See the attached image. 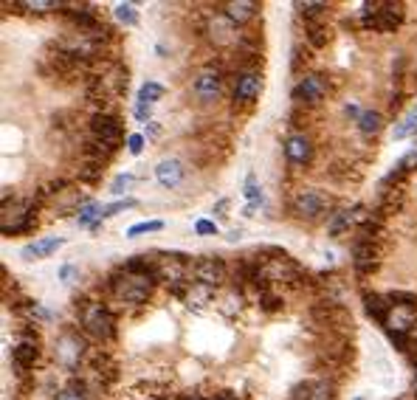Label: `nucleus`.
I'll return each mask as SVG.
<instances>
[{
    "label": "nucleus",
    "mask_w": 417,
    "mask_h": 400,
    "mask_svg": "<svg viewBox=\"0 0 417 400\" xmlns=\"http://www.w3.org/2000/svg\"><path fill=\"white\" fill-rule=\"evenodd\" d=\"M110 288H113L116 299L138 305V302H144L152 293V268L147 262H130L121 274L113 276Z\"/></svg>",
    "instance_id": "obj_1"
},
{
    "label": "nucleus",
    "mask_w": 417,
    "mask_h": 400,
    "mask_svg": "<svg viewBox=\"0 0 417 400\" xmlns=\"http://www.w3.org/2000/svg\"><path fill=\"white\" fill-rule=\"evenodd\" d=\"M403 20L400 4H366L364 6V26H372L375 32H395Z\"/></svg>",
    "instance_id": "obj_2"
},
{
    "label": "nucleus",
    "mask_w": 417,
    "mask_h": 400,
    "mask_svg": "<svg viewBox=\"0 0 417 400\" xmlns=\"http://www.w3.org/2000/svg\"><path fill=\"white\" fill-rule=\"evenodd\" d=\"M150 268H152V276H158V279H164L169 285H180L192 274V265L186 262L183 254H158Z\"/></svg>",
    "instance_id": "obj_3"
},
{
    "label": "nucleus",
    "mask_w": 417,
    "mask_h": 400,
    "mask_svg": "<svg viewBox=\"0 0 417 400\" xmlns=\"http://www.w3.org/2000/svg\"><path fill=\"white\" fill-rule=\"evenodd\" d=\"M383 324H386V330L392 333V335H406L414 324H417V310H414V305L411 302H395V296H392V305H389V310H386V316H383Z\"/></svg>",
    "instance_id": "obj_4"
},
{
    "label": "nucleus",
    "mask_w": 417,
    "mask_h": 400,
    "mask_svg": "<svg viewBox=\"0 0 417 400\" xmlns=\"http://www.w3.org/2000/svg\"><path fill=\"white\" fill-rule=\"evenodd\" d=\"M82 327H85L93 338H110V335H113V319H110V313H107L102 305H96V302H91V305L82 307Z\"/></svg>",
    "instance_id": "obj_5"
},
{
    "label": "nucleus",
    "mask_w": 417,
    "mask_h": 400,
    "mask_svg": "<svg viewBox=\"0 0 417 400\" xmlns=\"http://www.w3.org/2000/svg\"><path fill=\"white\" fill-rule=\"evenodd\" d=\"M293 209H296L299 218H305V220H316V218L324 215V209H327V197H324L322 192H316V189H305V192L296 194Z\"/></svg>",
    "instance_id": "obj_6"
},
{
    "label": "nucleus",
    "mask_w": 417,
    "mask_h": 400,
    "mask_svg": "<svg viewBox=\"0 0 417 400\" xmlns=\"http://www.w3.org/2000/svg\"><path fill=\"white\" fill-rule=\"evenodd\" d=\"M324 96H327V79L319 76V74L305 76V79L293 88V99H296V102H305V105H316V102H322Z\"/></svg>",
    "instance_id": "obj_7"
},
{
    "label": "nucleus",
    "mask_w": 417,
    "mask_h": 400,
    "mask_svg": "<svg viewBox=\"0 0 417 400\" xmlns=\"http://www.w3.org/2000/svg\"><path fill=\"white\" fill-rule=\"evenodd\" d=\"M91 127H93V135H96L107 149H113V147L121 144L124 130H121V121H119V119H113V116H96Z\"/></svg>",
    "instance_id": "obj_8"
},
{
    "label": "nucleus",
    "mask_w": 417,
    "mask_h": 400,
    "mask_svg": "<svg viewBox=\"0 0 417 400\" xmlns=\"http://www.w3.org/2000/svg\"><path fill=\"white\" fill-rule=\"evenodd\" d=\"M192 274H194V282H200V285H220L223 279H226V265L220 262V260H197L194 265H192Z\"/></svg>",
    "instance_id": "obj_9"
},
{
    "label": "nucleus",
    "mask_w": 417,
    "mask_h": 400,
    "mask_svg": "<svg viewBox=\"0 0 417 400\" xmlns=\"http://www.w3.org/2000/svg\"><path fill=\"white\" fill-rule=\"evenodd\" d=\"M82 352H85V344H82V338L74 335V333H65V335L57 341V361H60L62 366H68V369L79 366Z\"/></svg>",
    "instance_id": "obj_10"
},
{
    "label": "nucleus",
    "mask_w": 417,
    "mask_h": 400,
    "mask_svg": "<svg viewBox=\"0 0 417 400\" xmlns=\"http://www.w3.org/2000/svg\"><path fill=\"white\" fill-rule=\"evenodd\" d=\"M220 88H223V79H220V74L212 71V68L200 71L197 79H194V93H197L200 102H215V99L220 96Z\"/></svg>",
    "instance_id": "obj_11"
},
{
    "label": "nucleus",
    "mask_w": 417,
    "mask_h": 400,
    "mask_svg": "<svg viewBox=\"0 0 417 400\" xmlns=\"http://www.w3.org/2000/svg\"><path fill=\"white\" fill-rule=\"evenodd\" d=\"M333 386L327 380H302L293 386L291 400H330Z\"/></svg>",
    "instance_id": "obj_12"
},
{
    "label": "nucleus",
    "mask_w": 417,
    "mask_h": 400,
    "mask_svg": "<svg viewBox=\"0 0 417 400\" xmlns=\"http://www.w3.org/2000/svg\"><path fill=\"white\" fill-rule=\"evenodd\" d=\"M161 96H164V88H161L158 82H147V85H141V91H138V102H135V116H138V121H147V119H150V110H152V105H155Z\"/></svg>",
    "instance_id": "obj_13"
},
{
    "label": "nucleus",
    "mask_w": 417,
    "mask_h": 400,
    "mask_svg": "<svg viewBox=\"0 0 417 400\" xmlns=\"http://www.w3.org/2000/svg\"><path fill=\"white\" fill-rule=\"evenodd\" d=\"M29 206L26 204H18V206H6L4 209V218H0V229H4L6 234L12 232H20V229H26V223H29Z\"/></svg>",
    "instance_id": "obj_14"
},
{
    "label": "nucleus",
    "mask_w": 417,
    "mask_h": 400,
    "mask_svg": "<svg viewBox=\"0 0 417 400\" xmlns=\"http://www.w3.org/2000/svg\"><path fill=\"white\" fill-rule=\"evenodd\" d=\"M260 88H263L260 74L246 71V74H240V79H237V85H234V99H237V102H251V99H257Z\"/></svg>",
    "instance_id": "obj_15"
},
{
    "label": "nucleus",
    "mask_w": 417,
    "mask_h": 400,
    "mask_svg": "<svg viewBox=\"0 0 417 400\" xmlns=\"http://www.w3.org/2000/svg\"><path fill=\"white\" fill-rule=\"evenodd\" d=\"M257 4L254 0H232V4H226V18L234 23V26H243L249 23L254 15H257Z\"/></svg>",
    "instance_id": "obj_16"
},
{
    "label": "nucleus",
    "mask_w": 417,
    "mask_h": 400,
    "mask_svg": "<svg viewBox=\"0 0 417 400\" xmlns=\"http://www.w3.org/2000/svg\"><path fill=\"white\" fill-rule=\"evenodd\" d=\"M285 155H288V161H293V164H307V161L313 158V147H310V141H307L305 135H291V138L285 141Z\"/></svg>",
    "instance_id": "obj_17"
},
{
    "label": "nucleus",
    "mask_w": 417,
    "mask_h": 400,
    "mask_svg": "<svg viewBox=\"0 0 417 400\" xmlns=\"http://www.w3.org/2000/svg\"><path fill=\"white\" fill-rule=\"evenodd\" d=\"M155 178H158V183H161V186H166V189L178 186V183H180V178H183V166H180V161H175V158L161 161V164L155 166Z\"/></svg>",
    "instance_id": "obj_18"
},
{
    "label": "nucleus",
    "mask_w": 417,
    "mask_h": 400,
    "mask_svg": "<svg viewBox=\"0 0 417 400\" xmlns=\"http://www.w3.org/2000/svg\"><path fill=\"white\" fill-rule=\"evenodd\" d=\"M62 243H65L62 237H46V240H37V243H32V246L23 248V260H43V257L54 254Z\"/></svg>",
    "instance_id": "obj_19"
},
{
    "label": "nucleus",
    "mask_w": 417,
    "mask_h": 400,
    "mask_svg": "<svg viewBox=\"0 0 417 400\" xmlns=\"http://www.w3.org/2000/svg\"><path fill=\"white\" fill-rule=\"evenodd\" d=\"M183 299H186V305H189L192 310H203V307H206V302H212V288L194 282Z\"/></svg>",
    "instance_id": "obj_20"
},
{
    "label": "nucleus",
    "mask_w": 417,
    "mask_h": 400,
    "mask_svg": "<svg viewBox=\"0 0 417 400\" xmlns=\"http://www.w3.org/2000/svg\"><path fill=\"white\" fill-rule=\"evenodd\" d=\"M414 133H417V102L409 107V113L400 119V124L395 127L392 135H395L397 141H403V138H409V135H414Z\"/></svg>",
    "instance_id": "obj_21"
},
{
    "label": "nucleus",
    "mask_w": 417,
    "mask_h": 400,
    "mask_svg": "<svg viewBox=\"0 0 417 400\" xmlns=\"http://www.w3.org/2000/svg\"><path fill=\"white\" fill-rule=\"evenodd\" d=\"M12 358H15V364H18L20 369H26V366L34 364V358H37V347H34L32 341H20V344L15 347V352H12Z\"/></svg>",
    "instance_id": "obj_22"
},
{
    "label": "nucleus",
    "mask_w": 417,
    "mask_h": 400,
    "mask_svg": "<svg viewBox=\"0 0 417 400\" xmlns=\"http://www.w3.org/2000/svg\"><path fill=\"white\" fill-rule=\"evenodd\" d=\"M358 127H361L364 135H372V133H378V130L383 127V119H380L378 110H364V113L358 116Z\"/></svg>",
    "instance_id": "obj_23"
},
{
    "label": "nucleus",
    "mask_w": 417,
    "mask_h": 400,
    "mask_svg": "<svg viewBox=\"0 0 417 400\" xmlns=\"http://www.w3.org/2000/svg\"><path fill=\"white\" fill-rule=\"evenodd\" d=\"M116 20L124 23V26H135V23H138L135 6H133V4H119V6H116Z\"/></svg>",
    "instance_id": "obj_24"
},
{
    "label": "nucleus",
    "mask_w": 417,
    "mask_h": 400,
    "mask_svg": "<svg viewBox=\"0 0 417 400\" xmlns=\"http://www.w3.org/2000/svg\"><path fill=\"white\" fill-rule=\"evenodd\" d=\"M164 223L161 220H144V223H135L127 229V237H138V234H147V232H161Z\"/></svg>",
    "instance_id": "obj_25"
},
{
    "label": "nucleus",
    "mask_w": 417,
    "mask_h": 400,
    "mask_svg": "<svg viewBox=\"0 0 417 400\" xmlns=\"http://www.w3.org/2000/svg\"><path fill=\"white\" fill-rule=\"evenodd\" d=\"M23 9L29 12H51V9H60V4H54V0H26V4H20Z\"/></svg>",
    "instance_id": "obj_26"
},
{
    "label": "nucleus",
    "mask_w": 417,
    "mask_h": 400,
    "mask_svg": "<svg viewBox=\"0 0 417 400\" xmlns=\"http://www.w3.org/2000/svg\"><path fill=\"white\" fill-rule=\"evenodd\" d=\"M414 166H417V147H411V149H409V152L400 158L397 169H400V172H406V169H414Z\"/></svg>",
    "instance_id": "obj_27"
},
{
    "label": "nucleus",
    "mask_w": 417,
    "mask_h": 400,
    "mask_svg": "<svg viewBox=\"0 0 417 400\" xmlns=\"http://www.w3.org/2000/svg\"><path fill=\"white\" fill-rule=\"evenodd\" d=\"M57 400H85V392H82V386H68L57 394Z\"/></svg>",
    "instance_id": "obj_28"
},
{
    "label": "nucleus",
    "mask_w": 417,
    "mask_h": 400,
    "mask_svg": "<svg viewBox=\"0 0 417 400\" xmlns=\"http://www.w3.org/2000/svg\"><path fill=\"white\" fill-rule=\"evenodd\" d=\"M194 232L203 234V237L218 234V223H215V220H197V223H194Z\"/></svg>",
    "instance_id": "obj_29"
},
{
    "label": "nucleus",
    "mask_w": 417,
    "mask_h": 400,
    "mask_svg": "<svg viewBox=\"0 0 417 400\" xmlns=\"http://www.w3.org/2000/svg\"><path fill=\"white\" fill-rule=\"evenodd\" d=\"M246 197H249V200H263V189L257 186L254 175H249V180H246Z\"/></svg>",
    "instance_id": "obj_30"
},
{
    "label": "nucleus",
    "mask_w": 417,
    "mask_h": 400,
    "mask_svg": "<svg viewBox=\"0 0 417 400\" xmlns=\"http://www.w3.org/2000/svg\"><path fill=\"white\" fill-rule=\"evenodd\" d=\"M127 149H130L133 155H138V152L144 149V135H138V133H135V135H130V138H127Z\"/></svg>",
    "instance_id": "obj_31"
},
{
    "label": "nucleus",
    "mask_w": 417,
    "mask_h": 400,
    "mask_svg": "<svg viewBox=\"0 0 417 400\" xmlns=\"http://www.w3.org/2000/svg\"><path fill=\"white\" fill-rule=\"evenodd\" d=\"M133 183V175H119L116 180H113V192L116 194H121V192H127V186Z\"/></svg>",
    "instance_id": "obj_32"
},
{
    "label": "nucleus",
    "mask_w": 417,
    "mask_h": 400,
    "mask_svg": "<svg viewBox=\"0 0 417 400\" xmlns=\"http://www.w3.org/2000/svg\"><path fill=\"white\" fill-rule=\"evenodd\" d=\"M77 274H79V271H77V268H74V265H65V268H62V271H60V276H62V282H65V285H71V282H74V276H77Z\"/></svg>",
    "instance_id": "obj_33"
},
{
    "label": "nucleus",
    "mask_w": 417,
    "mask_h": 400,
    "mask_svg": "<svg viewBox=\"0 0 417 400\" xmlns=\"http://www.w3.org/2000/svg\"><path fill=\"white\" fill-rule=\"evenodd\" d=\"M324 9H327V4H305V6H302L305 15H319V12H324Z\"/></svg>",
    "instance_id": "obj_34"
},
{
    "label": "nucleus",
    "mask_w": 417,
    "mask_h": 400,
    "mask_svg": "<svg viewBox=\"0 0 417 400\" xmlns=\"http://www.w3.org/2000/svg\"><path fill=\"white\" fill-rule=\"evenodd\" d=\"M352 400H366V394H358V397H352Z\"/></svg>",
    "instance_id": "obj_35"
}]
</instances>
